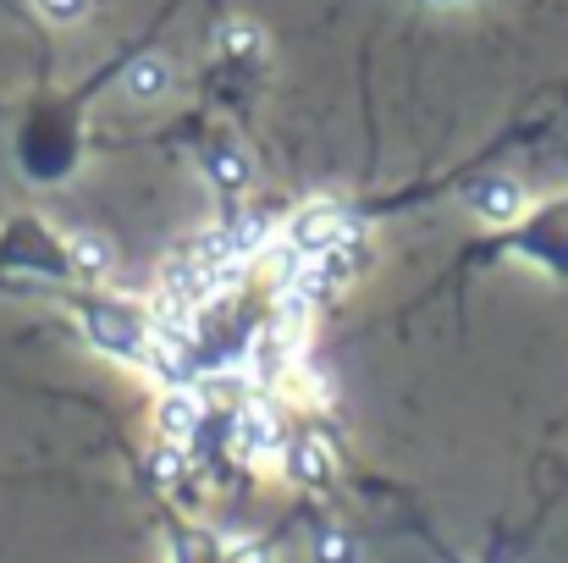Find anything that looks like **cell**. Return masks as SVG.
<instances>
[{
  "label": "cell",
  "mask_w": 568,
  "mask_h": 563,
  "mask_svg": "<svg viewBox=\"0 0 568 563\" xmlns=\"http://www.w3.org/2000/svg\"><path fill=\"white\" fill-rule=\"evenodd\" d=\"M172 559L178 563H221V542L199 525H172Z\"/></svg>",
  "instance_id": "12"
},
{
  "label": "cell",
  "mask_w": 568,
  "mask_h": 563,
  "mask_svg": "<svg viewBox=\"0 0 568 563\" xmlns=\"http://www.w3.org/2000/svg\"><path fill=\"white\" fill-rule=\"evenodd\" d=\"M469 210L503 232V227H514L530 210V199H525V188L514 183V178H480V183L469 188Z\"/></svg>",
  "instance_id": "7"
},
{
  "label": "cell",
  "mask_w": 568,
  "mask_h": 563,
  "mask_svg": "<svg viewBox=\"0 0 568 563\" xmlns=\"http://www.w3.org/2000/svg\"><path fill=\"white\" fill-rule=\"evenodd\" d=\"M89 6H94V0H33V11H39L44 22H55V28L83 22V17H89Z\"/></svg>",
  "instance_id": "14"
},
{
  "label": "cell",
  "mask_w": 568,
  "mask_h": 563,
  "mask_svg": "<svg viewBox=\"0 0 568 563\" xmlns=\"http://www.w3.org/2000/svg\"><path fill=\"white\" fill-rule=\"evenodd\" d=\"M122 94L139 100V105H155L172 94V61L166 56H139L122 67Z\"/></svg>",
  "instance_id": "9"
},
{
  "label": "cell",
  "mask_w": 568,
  "mask_h": 563,
  "mask_svg": "<svg viewBox=\"0 0 568 563\" xmlns=\"http://www.w3.org/2000/svg\"><path fill=\"white\" fill-rule=\"evenodd\" d=\"M310 559L315 563H359V542L348 536V525H321L310 536Z\"/></svg>",
  "instance_id": "11"
},
{
  "label": "cell",
  "mask_w": 568,
  "mask_h": 563,
  "mask_svg": "<svg viewBox=\"0 0 568 563\" xmlns=\"http://www.w3.org/2000/svg\"><path fill=\"white\" fill-rule=\"evenodd\" d=\"M204 420H210V414H204V398H199L193 386H166V398H161V409H155V425H161L166 442H183V448H189Z\"/></svg>",
  "instance_id": "8"
},
{
  "label": "cell",
  "mask_w": 568,
  "mask_h": 563,
  "mask_svg": "<svg viewBox=\"0 0 568 563\" xmlns=\"http://www.w3.org/2000/svg\"><path fill=\"white\" fill-rule=\"evenodd\" d=\"M480 249V243H475ZM530 260V265H541V271H552V277H564L568 282V193L558 199H547V204H536V210H525L514 227H503L475 260Z\"/></svg>",
  "instance_id": "1"
},
{
  "label": "cell",
  "mask_w": 568,
  "mask_h": 563,
  "mask_svg": "<svg viewBox=\"0 0 568 563\" xmlns=\"http://www.w3.org/2000/svg\"><path fill=\"white\" fill-rule=\"evenodd\" d=\"M221 563H276V553H271V542H232V547H221Z\"/></svg>",
  "instance_id": "15"
},
{
  "label": "cell",
  "mask_w": 568,
  "mask_h": 563,
  "mask_svg": "<svg viewBox=\"0 0 568 563\" xmlns=\"http://www.w3.org/2000/svg\"><path fill=\"white\" fill-rule=\"evenodd\" d=\"M67 260H72V277L105 282L111 265H116V249H111L105 232H72V238H67Z\"/></svg>",
  "instance_id": "10"
},
{
  "label": "cell",
  "mask_w": 568,
  "mask_h": 563,
  "mask_svg": "<svg viewBox=\"0 0 568 563\" xmlns=\"http://www.w3.org/2000/svg\"><path fill=\"white\" fill-rule=\"evenodd\" d=\"M348 227H354V210H337V204H304L298 215H287L282 238H287L293 254H326V249H337V243L348 238Z\"/></svg>",
  "instance_id": "6"
},
{
  "label": "cell",
  "mask_w": 568,
  "mask_h": 563,
  "mask_svg": "<svg viewBox=\"0 0 568 563\" xmlns=\"http://www.w3.org/2000/svg\"><path fill=\"white\" fill-rule=\"evenodd\" d=\"M204 172H210V183H221L226 193H237V188L248 183V161H243L237 150H210Z\"/></svg>",
  "instance_id": "13"
},
{
  "label": "cell",
  "mask_w": 568,
  "mask_h": 563,
  "mask_svg": "<svg viewBox=\"0 0 568 563\" xmlns=\"http://www.w3.org/2000/svg\"><path fill=\"white\" fill-rule=\"evenodd\" d=\"M447 559H453V553H447ZM453 563H458V559H453Z\"/></svg>",
  "instance_id": "17"
},
{
  "label": "cell",
  "mask_w": 568,
  "mask_h": 563,
  "mask_svg": "<svg viewBox=\"0 0 568 563\" xmlns=\"http://www.w3.org/2000/svg\"><path fill=\"white\" fill-rule=\"evenodd\" d=\"M61 299L78 310V326H83V338H89L100 354H111V360H122V365H139V360H144L150 332H155L150 310H139V304H128V299H105V293H61Z\"/></svg>",
  "instance_id": "2"
},
{
  "label": "cell",
  "mask_w": 568,
  "mask_h": 563,
  "mask_svg": "<svg viewBox=\"0 0 568 563\" xmlns=\"http://www.w3.org/2000/svg\"><path fill=\"white\" fill-rule=\"evenodd\" d=\"M0 265H17V271H39L50 282H67L72 277V260H67V243L33 221V215H17L6 232H0Z\"/></svg>",
  "instance_id": "3"
},
{
  "label": "cell",
  "mask_w": 568,
  "mask_h": 563,
  "mask_svg": "<svg viewBox=\"0 0 568 563\" xmlns=\"http://www.w3.org/2000/svg\"><path fill=\"white\" fill-rule=\"evenodd\" d=\"M282 470H287V481L293 486H304V492H326V486H337V448H332V436H321V431H293L287 436V448H282Z\"/></svg>",
  "instance_id": "5"
},
{
  "label": "cell",
  "mask_w": 568,
  "mask_h": 563,
  "mask_svg": "<svg viewBox=\"0 0 568 563\" xmlns=\"http://www.w3.org/2000/svg\"><path fill=\"white\" fill-rule=\"evenodd\" d=\"M221 44H226L232 56H260V33H254L248 22H232V28L221 33Z\"/></svg>",
  "instance_id": "16"
},
{
  "label": "cell",
  "mask_w": 568,
  "mask_h": 563,
  "mask_svg": "<svg viewBox=\"0 0 568 563\" xmlns=\"http://www.w3.org/2000/svg\"><path fill=\"white\" fill-rule=\"evenodd\" d=\"M232 448H237V459H282V448H287V436H293V425H287V414L271 403V398H248L243 409H232Z\"/></svg>",
  "instance_id": "4"
}]
</instances>
